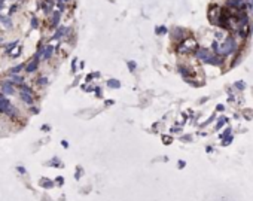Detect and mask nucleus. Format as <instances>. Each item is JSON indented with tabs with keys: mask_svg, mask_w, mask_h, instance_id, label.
<instances>
[{
	"mask_svg": "<svg viewBox=\"0 0 253 201\" xmlns=\"http://www.w3.org/2000/svg\"><path fill=\"white\" fill-rule=\"evenodd\" d=\"M127 66H128V69H130L131 72H133V70H135V63H134V61H128V63H127Z\"/></svg>",
	"mask_w": 253,
	"mask_h": 201,
	"instance_id": "obj_17",
	"label": "nucleus"
},
{
	"mask_svg": "<svg viewBox=\"0 0 253 201\" xmlns=\"http://www.w3.org/2000/svg\"><path fill=\"white\" fill-rule=\"evenodd\" d=\"M26 67V64H18V66H15V67H12L11 69V75H18L22 69Z\"/></svg>",
	"mask_w": 253,
	"mask_h": 201,
	"instance_id": "obj_12",
	"label": "nucleus"
},
{
	"mask_svg": "<svg viewBox=\"0 0 253 201\" xmlns=\"http://www.w3.org/2000/svg\"><path fill=\"white\" fill-rule=\"evenodd\" d=\"M51 185H52L51 182H45V180L42 182V186H45V188H48V186H51Z\"/></svg>",
	"mask_w": 253,
	"mask_h": 201,
	"instance_id": "obj_19",
	"label": "nucleus"
},
{
	"mask_svg": "<svg viewBox=\"0 0 253 201\" xmlns=\"http://www.w3.org/2000/svg\"><path fill=\"white\" fill-rule=\"evenodd\" d=\"M156 33H165V29H164V27H161V29H158V30H156Z\"/></svg>",
	"mask_w": 253,
	"mask_h": 201,
	"instance_id": "obj_20",
	"label": "nucleus"
},
{
	"mask_svg": "<svg viewBox=\"0 0 253 201\" xmlns=\"http://www.w3.org/2000/svg\"><path fill=\"white\" fill-rule=\"evenodd\" d=\"M9 81L14 83V85H21L22 82H24V79H22V76H18V75H9Z\"/></svg>",
	"mask_w": 253,
	"mask_h": 201,
	"instance_id": "obj_10",
	"label": "nucleus"
},
{
	"mask_svg": "<svg viewBox=\"0 0 253 201\" xmlns=\"http://www.w3.org/2000/svg\"><path fill=\"white\" fill-rule=\"evenodd\" d=\"M16 45H18V42H14V43H9V45H8V48H6V52H11V51H12V49H14V48L16 46Z\"/></svg>",
	"mask_w": 253,
	"mask_h": 201,
	"instance_id": "obj_16",
	"label": "nucleus"
},
{
	"mask_svg": "<svg viewBox=\"0 0 253 201\" xmlns=\"http://www.w3.org/2000/svg\"><path fill=\"white\" fill-rule=\"evenodd\" d=\"M197 48V43H195V40L194 39H188V40H185L182 45H180V48H179V51L183 54V52H191L192 49H195Z\"/></svg>",
	"mask_w": 253,
	"mask_h": 201,
	"instance_id": "obj_4",
	"label": "nucleus"
},
{
	"mask_svg": "<svg viewBox=\"0 0 253 201\" xmlns=\"http://www.w3.org/2000/svg\"><path fill=\"white\" fill-rule=\"evenodd\" d=\"M107 86L113 88V89H118V88H121V82L118 79H109L107 81Z\"/></svg>",
	"mask_w": 253,
	"mask_h": 201,
	"instance_id": "obj_11",
	"label": "nucleus"
},
{
	"mask_svg": "<svg viewBox=\"0 0 253 201\" xmlns=\"http://www.w3.org/2000/svg\"><path fill=\"white\" fill-rule=\"evenodd\" d=\"M37 27H39V19L36 16H33L31 18V29H37Z\"/></svg>",
	"mask_w": 253,
	"mask_h": 201,
	"instance_id": "obj_15",
	"label": "nucleus"
},
{
	"mask_svg": "<svg viewBox=\"0 0 253 201\" xmlns=\"http://www.w3.org/2000/svg\"><path fill=\"white\" fill-rule=\"evenodd\" d=\"M61 2H64V3H67V2H70V0H61Z\"/></svg>",
	"mask_w": 253,
	"mask_h": 201,
	"instance_id": "obj_24",
	"label": "nucleus"
},
{
	"mask_svg": "<svg viewBox=\"0 0 253 201\" xmlns=\"http://www.w3.org/2000/svg\"><path fill=\"white\" fill-rule=\"evenodd\" d=\"M36 83H39L40 86H45V85L48 83V78H45V76H43V78H39V79L36 81Z\"/></svg>",
	"mask_w": 253,
	"mask_h": 201,
	"instance_id": "obj_14",
	"label": "nucleus"
},
{
	"mask_svg": "<svg viewBox=\"0 0 253 201\" xmlns=\"http://www.w3.org/2000/svg\"><path fill=\"white\" fill-rule=\"evenodd\" d=\"M19 97H21L22 101H24L26 104H29V106H31V104L34 103L33 96H30V94H27V93H24V91H19Z\"/></svg>",
	"mask_w": 253,
	"mask_h": 201,
	"instance_id": "obj_7",
	"label": "nucleus"
},
{
	"mask_svg": "<svg viewBox=\"0 0 253 201\" xmlns=\"http://www.w3.org/2000/svg\"><path fill=\"white\" fill-rule=\"evenodd\" d=\"M94 91H95V96H97V97H101V89H100V88H95Z\"/></svg>",
	"mask_w": 253,
	"mask_h": 201,
	"instance_id": "obj_18",
	"label": "nucleus"
},
{
	"mask_svg": "<svg viewBox=\"0 0 253 201\" xmlns=\"http://www.w3.org/2000/svg\"><path fill=\"white\" fill-rule=\"evenodd\" d=\"M68 31H70V29H68V27L61 26V27H58V29H57V31H55V34L52 36V39H61V37H64Z\"/></svg>",
	"mask_w": 253,
	"mask_h": 201,
	"instance_id": "obj_6",
	"label": "nucleus"
},
{
	"mask_svg": "<svg viewBox=\"0 0 253 201\" xmlns=\"http://www.w3.org/2000/svg\"><path fill=\"white\" fill-rule=\"evenodd\" d=\"M0 89H2V94L3 96H12L15 94V85L11 81H5L0 85Z\"/></svg>",
	"mask_w": 253,
	"mask_h": 201,
	"instance_id": "obj_3",
	"label": "nucleus"
},
{
	"mask_svg": "<svg viewBox=\"0 0 253 201\" xmlns=\"http://www.w3.org/2000/svg\"><path fill=\"white\" fill-rule=\"evenodd\" d=\"M0 113H5L11 118H15L18 115V110L15 106H12V103L6 98V96L0 94Z\"/></svg>",
	"mask_w": 253,
	"mask_h": 201,
	"instance_id": "obj_1",
	"label": "nucleus"
},
{
	"mask_svg": "<svg viewBox=\"0 0 253 201\" xmlns=\"http://www.w3.org/2000/svg\"><path fill=\"white\" fill-rule=\"evenodd\" d=\"M18 171H19V173H26V170L22 168V167H18Z\"/></svg>",
	"mask_w": 253,
	"mask_h": 201,
	"instance_id": "obj_21",
	"label": "nucleus"
},
{
	"mask_svg": "<svg viewBox=\"0 0 253 201\" xmlns=\"http://www.w3.org/2000/svg\"><path fill=\"white\" fill-rule=\"evenodd\" d=\"M39 64H40V60H39V58H34L33 61H30V63L26 66V72H27V73H34V72L37 70Z\"/></svg>",
	"mask_w": 253,
	"mask_h": 201,
	"instance_id": "obj_5",
	"label": "nucleus"
},
{
	"mask_svg": "<svg viewBox=\"0 0 253 201\" xmlns=\"http://www.w3.org/2000/svg\"><path fill=\"white\" fill-rule=\"evenodd\" d=\"M51 15H52V27H58L60 18H61V12H60V11H54Z\"/></svg>",
	"mask_w": 253,
	"mask_h": 201,
	"instance_id": "obj_9",
	"label": "nucleus"
},
{
	"mask_svg": "<svg viewBox=\"0 0 253 201\" xmlns=\"http://www.w3.org/2000/svg\"><path fill=\"white\" fill-rule=\"evenodd\" d=\"M61 143H63V146H64V148H67V146H68V143H67V142H66V140H63V142H61Z\"/></svg>",
	"mask_w": 253,
	"mask_h": 201,
	"instance_id": "obj_22",
	"label": "nucleus"
},
{
	"mask_svg": "<svg viewBox=\"0 0 253 201\" xmlns=\"http://www.w3.org/2000/svg\"><path fill=\"white\" fill-rule=\"evenodd\" d=\"M213 46H215V51H216L217 54H220V55H228V54H231V52H234V51H235L237 43H235V40H234V39H226L222 45L215 43Z\"/></svg>",
	"mask_w": 253,
	"mask_h": 201,
	"instance_id": "obj_2",
	"label": "nucleus"
},
{
	"mask_svg": "<svg viewBox=\"0 0 253 201\" xmlns=\"http://www.w3.org/2000/svg\"><path fill=\"white\" fill-rule=\"evenodd\" d=\"M57 182L58 183H63V177H57Z\"/></svg>",
	"mask_w": 253,
	"mask_h": 201,
	"instance_id": "obj_23",
	"label": "nucleus"
},
{
	"mask_svg": "<svg viewBox=\"0 0 253 201\" xmlns=\"http://www.w3.org/2000/svg\"><path fill=\"white\" fill-rule=\"evenodd\" d=\"M0 21H2L6 27H11V18H9V16H5V15L0 14Z\"/></svg>",
	"mask_w": 253,
	"mask_h": 201,
	"instance_id": "obj_13",
	"label": "nucleus"
},
{
	"mask_svg": "<svg viewBox=\"0 0 253 201\" xmlns=\"http://www.w3.org/2000/svg\"><path fill=\"white\" fill-rule=\"evenodd\" d=\"M54 54V46L52 45H46L45 46V51H43V60H49Z\"/></svg>",
	"mask_w": 253,
	"mask_h": 201,
	"instance_id": "obj_8",
	"label": "nucleus"
}]
</instances>
